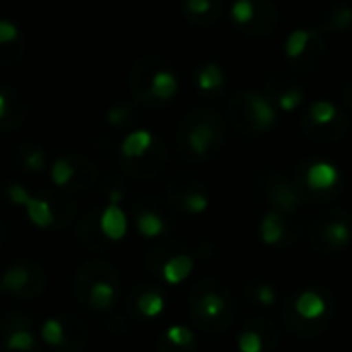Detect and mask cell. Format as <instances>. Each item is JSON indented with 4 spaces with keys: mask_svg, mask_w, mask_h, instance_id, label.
Segmentation results:
<instances>
[{
    "mask_svg": "<svg viewBox=\"0 0 352 352\" xmlns=\"http://www.w3.org/2000/svg\"><path fill=\"white\" fill-rule=\"evenodd\" d=\"M89 305L97 311H105L113 305V299H116V289L111 283H105V280H97L91 285L89 289Z\"/></svg>",
    "mask_w": 352,
    "mask_h": 352,
    "instance_id": "ac0fdd59",
    "label": "cell"
},
{
    "mask_svg": "<svg viewBox=\"0 0 352 352\" xmlns=\"http://www.w3.org/2000/svg\"><path fill=\"white\" fill-rule=\"evenodd\" d=\"M23 163H25V167L29 171H35L37 173V171H41L45 167V155L37 146H29L23 153Z\"/></svg>",
    "mask_w": 352,
    "mask_h": 352,
    "instance_id": "f546056e",
    "label": "cell"
},
{
    "mask_svg": "<svg viewBox=\"0 0 352 352\" xmlns=\"http://www.w3.org/2000/svg\"><path fill=\"white\" fill-rule=\"evenodd\" d=\"M264 95L274 105V109L283 113H293L301 109L307 97L305 85L293 72H287V70H278L266 80Z\"/></svg>",
    "mask_w": 352,
    "mask_h": 352,
    "instance_id": "8992f818",
    "label": "cell"
},
{
    "mask_svg": "<svg viewBox=\"0 0 352 352\" xmlns=\"http://www.w3.org/2000/svg\"><path fill=\"white\" fill-rule=\"evenodd\" d=\"M165 338L175 344V346H190L194 342V334L190 328L186 326H171L167 332H165Z\"/></svg>",
    "mask_w": 352,
    "mask_h": 352,
    "instance_id": "f1b7e54d",
    "label": "cell"
},
{
    "mask_svg": "<svg viewBox=\"0 0 352 352\" xmlns=\"http://www.w3.org/2000/svg\"><path fill=\"white\" fill-rule=\"evenodd\" d=\"M229 19L250 37H266L280 25V12L272 0H235Z\"/></svg>",
    "mask_w": 352,
    "mask_h": 352,
    "instance_id": "277c9868",
    "label": "cell"
},
{
    "mask_svg": "<svg viewBox=\"0 0 352 352\" xmlns=\"http://www.w3.org/2000/svg\"><path fill=\"white\" fill-rule=\"evenodd\" d=\"M196 87L206 93L214 95L225 87V72L217 62H202L196 68Z\"/></svg>",
    "mask_w": 352,
    "mask_h": 352,
    "instance_id": "8fae6325",
    "label": "cell"
},
{
    "mask_svg": "<svg viewBox=\"0 0 352 352\" xmlns=\"http://www.w3.org/2000/svg\"><path fill=\"white\" fill-rule=\"evenodd\" d=\"M260 233H262V239L264 243L268 245H276L283 235H285V225H283V219L276 214V212H268L262 221V227H260Z\"/></svg>",
    "mask_w": 352,
    "mask_h": 352,
    "instance_id": "44dd1931",
    "label": "cell"
},
{
    "mask_svg": "<svg viewBox=\"0 0 352 352\" xmlns=\"http://www.w3.org/2000/svg\"><path fill=\"white\" fill-rule=\"evenodd\" d=\"M16 116L25 118L23 99L14 91L0 89V128H6L8 122H10V126H14L16 124Z\"/></svg>",
    "mask_w": 352,
    "mask_h": 352,
    "instance_id": "5bb4252c",
    "label": "cell"
},
{
    "mask_svg": "<svg viewBox=\"0 0 352 352\" xmlns=\"http://www.w3.org/2000/svg\"><path fill=\"white\" fill-rule=\"evenodd\" d=\"M179 136L194 157H208L225 136L223 120L212 109H194L179 124Z\"/></svg>",
    "mask_w": 352,
    "mask_h": 352,
    "instance_id": "7a4b0ae2",
    "label": "cell"
},
{
    "mask_svg": "<svg viewBox=\"0 0 352 352\" xmlns=\"http://www.w3.org/2000/svg\"><path fill=\"white\" fill-rule=\"evenodd\" d=\"M227 113H229L231 124L237 130L252 132V134L268 132L276 124V118H278L268 97L256 91H241L233 95L229 99Z\"/></svg>",
    "mask_w": 352,
    "mask_h": 352,
    "instance_id": "6da1fadb",
    "label": "cell"
},
{
    "mask_svg": "<svg viewBox=\"0 0 352 352\" xmlns=\"http://www.w3.org/2000/svg\"><path fill=\"white\" fill-rule=\"evenodd\" d=\"M344 97H346V103H349V107L352 109V78L346 82V87H344Z\"/></svg>",
    "mask_w": 352,
    "mask_h": 352,
    "instance_id": "836d02e7",
    "label": "cell"
},
{
    "mask_svg": "<svg viewBox=\"0 0 352 352\" xmlns=\"http://www.w3.org/2000/svg\"><path fill=\"white\" fill-rule=\"evenodd\" d=\"M342 2H344V0H342Z\"/></svg>",
    "mask_w": 352,
    "mask_h": 352,
    "instance_id": "e575fe53",
    "label": "cell"
},
{
    "mask_svg": "<svg viewBox=\"0 0 352 352\" xmlns=\"http://www.w3.org/2000/svg\"><path fill=\"white\" fill-rule=\"evenodd\" d=\"M320 29L324 33H346L352 29V8L338 0L332 2L324 8L322 16H320Z\"/></svg>",
    "mask_w": 352,
    "mask_h": 352,
    "instance_id": "9c48e42d",
    "label": "cell"
},
{
    "mask_svg": "<svg viewBox=\"0 0 352 352\" xmlns=\"http://www.w3.org/2000/svg\"><path fill=\"white\" fill-rule=\"evenodd\" d=\"M194 270V260L186 254H179V256H173L165 262L163 266V278L169 283V285H179L184 283Z\"/></svg>",
    "mask_w": 352,
    "mask_h": 352,
    "instance_id": "9a60e30c",
    "label": "cell"
},
{
    "mask_svg": "<svg viewBox=\"0 0 352 352\" xmlns=\"http://www.w3.org/2000/svg\"><path fill=\"white\" fill-rule=\"evenodd\" d=\"M136 229H138V233H140L142 237L155 239V237L163 235V231H165V221H163L157 212L146 210V212H142V214L138 217Z\"/></svg>",
    "mask_w": 352,
    "mask_h": 352,
    "instance_id": "ffe728a7",
    "label": "cell"
},
{
    "mask_svg": "<svg viewBox=\"0 0 352 352\" xmlns=\"http://www.w3.org/2000/svg\"><path fill=\"white\" fill-rule=\"evenodd\" d=\"M6 194H8V200H10L12 204H16V206H25L27 200H29V196H31V194H29L23 186H19V184L8 186Z\"/></svg>",
    "mask_w": 352,
    "mask_h": 352,
    "instance_id": "1f68e13d",
    "label": "cell"
},
{
    "mask_svg": "<svg viewBox=\"0 0 352 352\" xmlns=\"http://www.w3.org/2000/svg\"><path fill=\"white\" fill-rule=\"evenodd\" d=\"M136 307H138V311H140L144 318H157V316H161L163 309H165V299H163L159 293L148 291V293L140 295Z\"/></svg>",
    "mask_w": 352,
    "mask_h": 352,
    "instance_id": "603a6c76",
    "label": "cell"
},
{
    "mask_svg": "<svg viewBox=\"0 0 352 352\" xmlns=\"http://www.w3.org/2000/svg\"><path fill=\"white\" fill-rule=\"evenodd\" d=\"M260 301H262L264 305H272V303H274V293H272L270 287H262V289H260Z\"/></svg>",
    "mask_w": 352,
    "mask_h": 352,
    "instance_id": "d6a6232c",
    "label": "cell"
},
{
    "mask_svg": "<svg viewBox=\"0 0 352 352\" xmlns=\"http://www.w3.org/2000/svg\"><path fill=\"white\" fill-rule=\"evenodd\" d=\"M25 54V41L10 21H0V64L2 66H14L21 62Z\"/></svg>",
    "mask_w": 352,
    "mask_h": 352,
    "instance_id": "ba28073f",
    "label": "cell"
},
{
    "mask_svg": "<svg viewBox=\"0 0 352 352\" xmlns=\"http://www.w3.org/2000/svg\"><path fill=\"white\" fill-rule=\"evenodd\" d=\"M25 210H27V219L37 229H47L54 223V210H52L50 202L43 200V198L29 196V200L25 204Z\"/></svg>",
    "mask_w": 352,
    "mask_h": 352,
    "instance_id": "2e32d148",
    "label": "cell"
},
{
    "mask_svg": "<svg viewBox=\"0 0 352 352\" xmlns=\"http://www.w3.org/2000/svg\"><path fill=\"white\" fill-rule=\"evenodd\" d=\"M99 227H101V233L111 239V241H120L126 237L128 233V217L126 212L120 208V204H107L101 212V219H99Z\"/></svg>",
    "mask_w": 352,
    "mask_h": 352,
    "instance_id": "30bf717a",
    "label": "cell"
},
{
    "mask_svg": "<svg viewBox=\"0 0 352 352\" xmlns=\"http://www.w3.org/2000/svg\"><path fill=\"white\" fill-rule=\"evenodd\" d=\"M326 239L334 245V248H342L344 243H349L351 239V229L344 223H332L326 229Z\"/></svg>",
    "mask_w": 352,
    "mask_h": 352,
    "instance_id": "83f0119b",
    "label": "cell"
},
{
    "mask_svg": "<svg viewBox=\"0 0 352 352\" xmlns=\"http://www.w3.org/2000/svg\"><path fill=\"white\" fill-rule=\"evenodd\" d=\"M295 309L303 320H318L326 314V301L316 291H303L297 297Z\"/></svg>",
    "mask_w": 352,
    "mask_h": 352,
    "instance_id": "e0dca14e",
    "label": "cell"
},
{
    "mask_svg": "<svg viewBox=\"0 0 352 352\" xmlns=\"http://www.w3.org/2000/svg\"><path fill=\"white\" fill-rule=\"evenodd\" d=\"M305 179L311 190H330L338 184V169L328 161H316L307 167Z\"/></svg>",
    "mask_w": 352,
    "mask_h": 352,
    "instance_id": "7c38bea8",
    "label": "cell"
},
{
    "mask_svg": "<svg viewBox=\"0 0 352 352\" xmlns=\"http://www.w3.org/2000/svg\"><path fill=\"white\" fill-rule=\"evenodd\" d=\"M29 270L25 266H10L2 276H0V289L8 293H21L29 285Z\"/></svg>",
    "mask_w": 352,
    "mask_h": 352,
    "instance_id": "d6986e66",
    "label": "cell"
},
{
    "mask_svg": "<svg viewBox=\"0 0 352 352\" xmlns=\"http://www.w3.org/2000/svg\"><path fill=\"white\" fill-rule=\"evenodd\" d=\"M182 12L194 27H212L225 12V0H182Z\"/></svg>",
    "mask_w": 352,
    "mask_h": 352,
    "instance_id": "52a82bcc",
    "label": "cell"
},
{
    "mask_svg": "<svg viewBox=\"0 0 352 352\" xmlns=\"http://www.w3.org/2000/svg\"><path fill=\"white\" fill-rule=\"evenodd\" d=\"M328 45L326 35L320 27L293 29L285 39V58L293 70L314 72L322 66Z\"/></svg>",
    "mask_w": 352,
    "mask_h": 352,
    "instance_id": "3957f363",
    "label": "cell"
},
{
    "mask_svg": "<svg viewBox=\"0 0 352 352\" xmlns=\"http://www.w3.org/2000/svg\"><path fill=\"white\" fill-rule=\"evenodd\" d=\"M182 208L192 214H200L208 208V198L200 192H190L182 198Z\"/></svg>",
    "mask_w": 352,
    "mask_h": 352,
    "instance_id": "4316f807",
    "label": "cell"
},
{
    "mask_svg": "<svg viewBox=\"0 0 352 352\" xmlns=\"http://www.w3.org/2000/svg\"><path fill=\"white\" fill-rule=\"evenodd\" d=\"M74 175H76V169H74V165H72V161H70V159L60 157V159H56V161L52 163L50 177H52L54 186L64 188V186H68V184L72 182V177H74Z\"/></svg>",
    "mask_w": 352,
    "mask_h": 352,
    "instance_id": "7402d4cb",
    "label": "cell"
},
{
    "mask_svg": "<svg viewBox=\"0 0 352 352\" xmlns=\"http://www.w3.org/2000/svg\"><path fill=\"white\" fill-rule=\"evenodd\" d=\"M237 346L241 352H262V336L256 332H243L237 340Z\"/></svg>",
    "mask_w": 352,
    "mask_h": 352,
    "instance_id": "4dcf8cb0",
    "label": "cell"
},
{
    "mask_svg": "<svg viewBox=\"0 0 352 352\" xmlns=\"http://www.w3.org/2000/svg\"><path fill=\"white\" fill-rule=\"evenodd\" d=\"M4 349L10 352H29L35 349V338L27 330H14V332L8 334V338L4 342Z\"/></svg>",
    "mask_w": 352,
    "mask_h": 352,
    "instance_id": "cb8c5ba5",
    "label": "cell"
},
{
    "mask_svg": "<svg viewBox=\"0 0 352 352\" xmlns=\"http://www.w3.org/2000/svg\"><path fill=\"white\" fill-rule=\"evenodd\" d=\"M303 128L311 138L334 140L346 128V118L342 109L330 99H318L307 105L303 116Z\"/></svg>",
    "mask_w": 352,
    "mask_h": 352,
    "instance_id": "5b68a950",
    "label": "cell"
},
{
    "mask_svg": "<svg viewBox=\"0 0 352 352\" xmlns=\"http://www.w3.org/2000/svg\"><path fill=\"white\" fill-rule=\"evenodd\" d=\"M153 144H155V136L148 130H134L124 138L120 151L126 161H134V159L144 157L153 148Z\"/></svg>",
    "mask_w": 352,
    "mask_h": 352,
    "instance_id": "4fadbf2b",
    "label": "cell"
},
{
    "mask_svg": "<svg viewBox=\"0 0 352 352\" xmlns=\"http://www.w3.org/2000/svg\"><path fill=\"white\" fill-rule=\"evenodd\" d=\"M41 340L47 346H60L64 342V324L56 318H50L41 326Z\"/></svg>",
    "mask_w": 352,
    "mask_h": 352,
    "instance_id": "d4e9b609",
    "label": "cell"
},
{
    "mask_svg": "<svg viewBox=\"0 0 352 352\" xmlns=\"http://www.w3.org/2000/svg\"><path fill=\"white\" fill-rule=\"evenodd\" d=\"M198 307H200L202 316H206V318H217V316L223 314L225 301H223V297H219L217 293H206V295L200 299Z\"/></svg>",
    "mask_w": 352,
    "mask_h": 352,
    "instance_id": "484cf974",
    "label": "cell"
}]
</instances>
